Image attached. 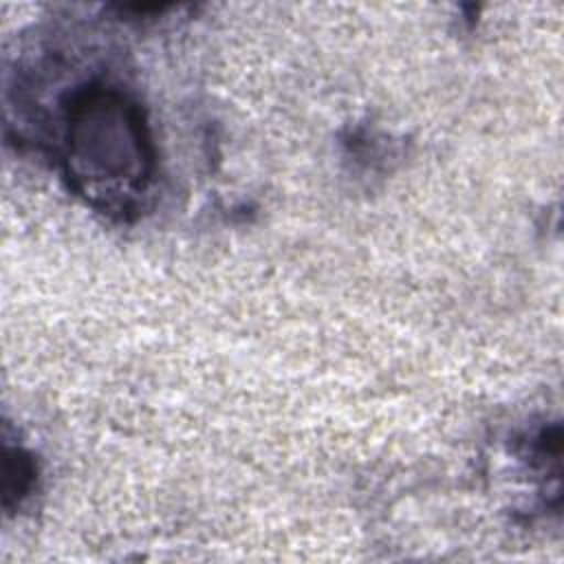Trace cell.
Instances as JSON below:
<instances>
[{
	"mask_svg": "<svg viewBox=\"0 0 564 564\" xmlns=\"http://www.w3.org/2000/svg\"><path fill=\"white\" fill-rule=\"evenodd\" d=\"M77 119L75 150L77 161L86 163V178H139L145 170V141L134 112L121 99L101 97L84 101Z\"/></svg>",
	"mask_w": 564,
	"mask_h": 564,
	"instance_id": "cell-1",
	"label": "cell"
}]
</instances>
